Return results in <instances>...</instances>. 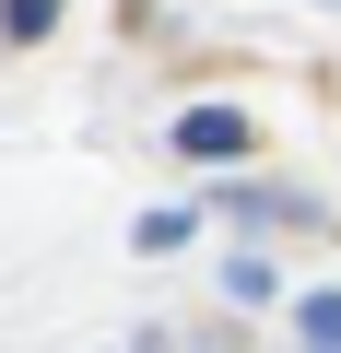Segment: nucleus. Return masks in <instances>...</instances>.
Returning <instances> with one entry per match:
<instances>
[{
    "label": "nucleus",
    "instance_id": "1",
    "mask_svg": "<svg viewBox=\"0 0 341 353\" xmlns=\"http://www.w3.org/2000/svg\"><path fill=\"white\" fill-rule=\"evenodd\" d=\"M247 141H259L247 106H189V118H177V153H189V165H236Z\"/></svg>",
    "mask_w": 341,
    "mask_h": 353
},
{
    "label": "nucleus",
    "instance_id": "2",
    "mask_svg": "<svg viewBox=\"0 0 341 353\" xmlns=\"http://www.w3.org/2000/svg\"><path fill=\"white\" fill-rule=\"evenodd\" d=\"M294 330H306L318 353H341V294H306V306H294Z\"/></svg>",
    "mask_w": 341,
    "mask_h": 353
},
{
    "label": "nucleus",
    "instance_id": "3",
    "mask_svg": "<svg viewBox=\"0 0 341 353\" xmlns=\"http://www.w3.org/2000/svg\"><path fill=\"white\" fill-rule=\"evenodd\" d=\"M48 24H59V0H0V36H24V48H36Z\"/></svg>",
    "mask_w": 341,
    "mask_h": 353
}]
</instances>
